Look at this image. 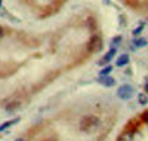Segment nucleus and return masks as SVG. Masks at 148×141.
Here are the masks:
<instances>
[{
  "label": "nucleus",
  "mask_w": 148,
  "mask_h": 141,
  "mask_svg": "<svg viewBox=\"0 0 148 141\" xmlns=\"http://www.w3.org/2000/svg\"><path fill=\"white\" fill-rule=\"evenodd\" d=\"M129 64V55L127 54H123L116 59V66L117 67H123V66H127Z\"/></svg>",
  "instance_id": "6"
},
{
  "label": "nucleus",
  "mask_w": 148,
  "mask_h": 141,
  "mask_svg": "<svg viewBox=\"0 0 148 141\" xmlns=\"http://www.w3.org/2000/svg\"><path fill=\"white\" fill-rule=\"evenodd\" d=\"M111 71H113V67H111V66H105V67L101 70V76H108Z\"/></svg>",
  "instance_id": "11"
},
{
  "label": "nucleus",
  "mask_w": 148,
  "mask_h": 141,
  "mask_svg": "<svg viewBox=\"0 0 148 141\" xmlns=\"http://www.w3.org/2000/svg\"><path fill=\"white\" fill-rule=\"evenodd\" d=\"M116 50H117L116 48H111V49L108 50V52L104 55V58L99 61V66H107V64H108L111 59H113L114 57H116Z\"/></svg>",
  "instance_id": "4"
},
{
  "label": "nucleus",
  "mask_w": 148,
  "mask_h": 141,
  "mask_svg": "<svg viewBox=\"0 0 148 141\" xmlns=\"http://www.w3.org/2000/svg\"><path fill=\"white\" fill-rule=\"evenodd\" d=\"M142 120H144V122H148V111H145V113L142 114Z\"/></svg>",
  "instance_id": "15"
},
{
  "label": "nucleus",
  "mask_w": 148,
  "mask_h": 141,
  "mask_svg": "<svg viewBox=\"0 0 148 141\" xmlns=\"http://www.w3.org/2000/svg\"><path fill=\"white\" fill-rule=\"evenodd\" d=\"M135 94V89L132 85H123L117 89V97L120 100H130Z\"/></svg>",
  "instance_id": "1"
},
{
  "label": "nucleus",
  "mask_w": 148,
  "mask_h": 141,
  "mask_svg": "<svg viewBox=\"0 0 148 141\" xmlns=\"http://www.w3.org/2000/svg\"><path fill=\"white\" fill-rule=\"evenodd\" d=\"M19 122V119H12V120H8V122H5V123H2L0 125V132H3V131H6L8 128H10V126H14L15 123H18Z\"/></svg>",
  "instance_id": "7"
},
{
  "label": "nucleus",
  "mask_w": 148,
  "mask_h": 141,
  "mask_svg": "<svg viewBox=\"0 0 148 141\" xmlns=\"http://www.w3.org/2000/svg\"><path fill=\"white\" fill-rule=\"evenodd\" d=\"M117 141H133V134L129 131H125V132H123L120 137H119V140Z\"/></svg>",
  "instance_id": "8"
},
{
  "label": "nucleus",
  "mask_w": 148,
  "mask_h": 141,
  "mask_svg": "<svg viewBox=\"0 0 148 141\" xmlns=\"http://www.w3.org/2000/svg\"><path fill=\"white\" fill-rule=\"evenodd\" d=\"M18 107H19V102H12L10 106L6 107V110H8V111H14V110H16Z\"/></svg>",
  "instance_id": "12"
},
{
  "label": "nucleus",
  "mask_w": 148,
  "mask_h": 141,
  "mask_svg": "<svg viewBox=\"0 0 148 141\" xmlns=\"http://www.w3.org/2000/svg\"><path fill=\"white\" fill-rule=\"evenodd\" d=\"M133 45L136 46V48H142V46L147 45V40H145V39H135V40H133Z\"/></svg>",
  "instance_id": "9"
},
{
  "label": "nucleus",
  "mask_w": 148,
  "mask_h": 141,
  "mask_svg": "<svg viewBox=\"0 0 148 141\" xmlns=\"http://www.w3.org/2000/svg\"><path fill=\"white\" fill-rule=\"evenodd\" d=\"M98 82H99L101 85H104V86H107V88H111V86L116 85V80L113 77H110V76H99Z\"/></svg>",
  "instance_id": "5"
},
{
  "label": "nucleus",
  "mask_w": 148,
  "mask_h": 141,
  "mask_svg": "<svg viewBox=\"0 0 148 141\" xmlns=\"http://www.w3.org/2000/svg\"><path fill=\"white\" fill-rule=\"evenodd\" d=\"M0 6H2V0H0Z\"/></svg>",
  "instance_id": "17"
},
{
  "label": "nucleus",
  "mask_w": 148,
  "mask_h": 141,
  "mask_svg": "<svg viewBox=\"0 0 148 141\" xmlns=\"http://www.w3.org/2000/svg\"><path fill=\"white\" fill-rule=\"evenodd\" d=\"M101 48H102V39L98 34L92 36V39L89 40V45H88V49L90 52H98Z\"/></svg>",
  "instance_id": "3"
},
{
  "label": "nucleus",
  "mask_w": 148,
  "mask_h": 141,
  "mask_svg": "<svg viewBox=\"0 0 148 141\" xmlns=\"http://www.w3.org/2000/svg\"><path fill=\"white\" fill-rule=\"evenodd\" d=\"M121 42V37L119 36V37H116V39H113V40H111V46H113V48H116L119 43Z\"/></svg>",
  "instance_id": "14"
},
{
  "label": "nucleus",
  "mask_w": 148,
  "mask_h": 141,
  "mask_svg": "<svg viewBox=\"0 0 148 141\" xmlns=\"http://www.w3.org/2000/svg\"><path fill=\"white\" fill-rule=\"evenodd\" d=\"M144 22H141V25H139V27H136V28H135L133 30V36H139L141 34V31H142V28H144Z\"/></svg>",
  "instance_id": "13"
},
{
  "label": "nucleus",
  "mask_w": 148,
  "mask_h": 141,
  "mask_svg": "<svg viewBox=\"0 0 148 141\" xmlns=\"http://www.w3.org/2000/svg\"><path fill=\"white\" fill-rule=\"evenodd\" d=\"M95 126H98V119L95 116H86L80 122V128L83 131H89V129H92V128H95Z\"/></svg>",
  "instance_id": "2"
},
{
  "label": "nucleus",
  "mask_w": 148,
  "mask_h": 141,
  "mask_svg": "<svg viewBox=\"0 0 148 141\" xmlns=\"http://www.w3.org/2000/svg\"><path fill=\"white\" fill-rule=\"evenodd\" d=\"M2 37H3V28L0 27V39H2Z\"/></svg>",
  "instance_id": "16"
},
{
  "label": "nucleus",
  "mask_w": 148,
  "mask_h": 141,
  "mask_svg": "<svg viewBox=\"0 0 148 141\" xmlns=\"http://www.w3.org/2000/svg\"><path fill=\"white\" fill-rule=\"evenodd\" d=\"M138 101H139V104L145 106L147 102H148V97H147L145 94H139V97H138Z\"/></svg>",
  "instance_id": "10"
}]
</instances>
